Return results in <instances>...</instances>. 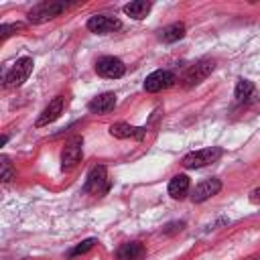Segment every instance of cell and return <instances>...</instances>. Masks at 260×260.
<instances>
[{
  "label": "cell",
  "instance_id": "6da1fadb",
  "mask_svg": "<svg viewBox=\"0 0 260 260\" xmlns=\"http://www.w3.org/2000/svg\"><path fill=\"white\" fill-rule=\"evenodd\" d=\"M32 59L30 57H20V59H16V63L4 73V87H18V85H22L26 79H28V75L32 73Z\"/></svg>",
  "mask_w": 260,
  "mask_h": 260
},
{
  "label": "cell",
  "instance_id": "7a4b0ae2",
  "mask_svg": "<svg viewBox=\"0 0 260 260\" xmlns=\"http://www.w3.org/2000/svg\"><path fill=\"white\" fill-rule=\"evenodd\" d=\"M219 156H221V148H217V146L201 148V150H193V152H189L187 156H183L181 165H183L185 169H201V167H205V165L217 160Z\"/></svg>",
  "mask_w": 260,
  "mask_h": 260
},
{
  "label": "cell",
  "instance_id": "3957f363",
  "mask_svg": "<svg viewBox=\"0 0 260 260\" xmlns=\"http://www.w3.org/2000/svg\"><path fill=\"white\" fill-rule=\"evenodd\" d=\"M63 10H65L63 2H41L28 10V20L35 24H41V22H47V20L59 16Z\"/></svg>",
  "mask_w": 260,
  "mask_h": 260
},
{
  "label": "cell",
  "instance_id": "277c9868",
  "mask_svg": "<svg viewBox=\"0 0 260 260\" xmlns=\"http://www.w3.org/2000/svg\"><path fill=\"white\" fill-rule=\"evenodd\" d=\"M110 189V181H108V173H106V167L98 165L89 171L87 179H85V185H83V191L85 193H93V195H104L108 193Z\"/></svg>",
  "mask_w": 260,
  "mask_h": 260
},
{
  "label": "cell",
  "instance_id": "5b68a950",
  "mask_svg": "<svg viewBox=\"0 0 260 260\" xmlns=\"http://www.w3.org/2000/svg\"><path fill=\"white\" fill-rule=\"evenodd\" d=\"M83 156V138L81 136H73L71 140H67L63 152H61V169L69 171L73 169Z\"/></svg>",
  "mask_w": 260,
  "mask_h": 260
},
{
  "label": "cell",
  "instance_id": "8992f818",
  "mask_svg": "<svg viewBox=\"0 0 260 260\" xmlns=\"http://www.w3.org/2000/svg\"><path fill=\"white\" fill-rule=\"evenodd\" d=\"M175 81H177V77H175L173 71L156 69V71H152V73L146 77V81H144V89L150 91V93H156V91H160V89H167V87L175 85Z\"/></svg>",
  "mask_w": 260,
  "mask_h": 260
},
{
  "label": "cell",
  "instance_id": "52a82bcc",
  "mask_svg": "<svg viewBox=\"0 0 260 260\" xmlns=\"http://www.w3.org/2000/svg\"><path fill=\"white\" fill-rule=\"evenodd\" d=\"M95 71H98V75H102V77L118 79V77L124 75L126 65H124L118 57H110V55H108V57L98 59V63H95Z\"/></svg>",
  "mask_w": 260,
  "mask_h": 260
},
{
  "label": "cell",
  "instance_id": "ba28073f",
  "mask_svg": "<svg viewBox=\"0 0 260 260\" xmlns=\"http://www.w3.org/2000/svg\"><path fill=\"white\" fill-rule=\"evenodd\" d=\"M213 67H215V61H213V59H201V61H197V63L191 65V67L187 69V73L183 75L185 85H195V83L203 81V79L213 71Z\"/></svg>",
  "mask_w": 260,
  "mask_h": 260
},
{
  "label": "cell",
  "instance_id": "9c48e42d",
  "mask_svg": "<svg viewBox=\"0 0 260 260\" xmlns=\"http://www.w3.org/2000/svg\"><path fill=\"white\" fill-rule=\"evenodd\" d=\"M87 28L95 35H108V32H114L118 28H122V22L114 16H106V14H95L87 20Z\"/></svg>",
  "mask_w": 260,
  "mask_h": 260
},
{
  "label": "cell",
  "instance_id": "30bf717a",
  "mask_svg": "<svg viewBox=\"0 0 260 260\" xmlns=\"http://www.w3.org/2000/svg\"><path fill=\"white\" fill-rule=\"evenodd\" d=\"M219 189H221V181H219V179H205V181H201L199 185H195V189H193V193H191V199H193L195 203H203V201H207L209 197L217 195Z\"/></svg>",
  "mask_w": 260,
  "mask_h": 260
},
{
  "label": "cell",
  "instance_id": "8fae6325",
  "mask_svg": "<svg viewBox=\"0 0 260 260\" xmlns=\"http://www.w3.org/2000/svg\"><path fill=\"white\" fill-rule=\"evenodd\" d=\"M63 106H65V98H63V95L53 98V100L49 102V106L43 110V114L39 116V120H37V128H43V126H47V124L55 122V120L61 116Z\"/></svg>",
  "mask_w": 260,
  "mask_h": 260
},
{
  "label": "cell",
  "instance_id": "7c38bea8",
  "mask_svg": "<svg viewBox=\"0 0 260 260\" xmlns=\"http://www.w3.org/2000/svg\"><path fill=\"white\" fill-rule=\"evenodd\" d=\"M110 134L116 138H134V140H142L146 136V128L140 126H132L126 122H116L110 126Z\"/></svg>",
  "mask_w": 260,
  "mask_h": 260
},
{
  "label": "cell",
  "instance_id": "4fadbf2b",
  "mask_svg": "<svg viewBox=\"0 0 260 260\" xmlns=\"http://www.w3.org/2000/svg\"><path fill=\"white\" fill-rule=\"evenodd\" d=\"M146 256V248L140 242H126L116 250V260H142Z\"/></svg>",
  "mask_w": 260,
  "mask_h": 260
},
{
  "label": "cell",
  "instance_id": "5bb4252c",
  "mask_svg": "<svg viewBox=\"0 0 260 260\" xmlns=\"http://www.w3.org/2000/svg\"><path fill=\"white\" fill-rule=\"evenodd\" d=\"M114 106H116V93L106 91V93L93 98L87 108H89V112H93V114H108L110 110H114Z\"/></svg>",
  "mask_w": 260,
  "mask_h": 260
},
{
  "label": "cell",
  "instance_id": "9a60e30c",
  "mask_svg": "<svg viewBox=\"0 0 260 260\" xmlns=\"http://www.w3.org/2000/svg\"><path fill=\"white\" fill-rule=\"evenodd\" d=\"M189 191V177L187 175H175L169 181V195L175 199H183Z\"/></svg>",
  "mask_w": 260,
  "mask_h": 260
},
{
  "label": "cell",
  "instance_id": "2e32d148",
  "mask_svg": "<svg viewBox=\"0 0 260 260\" xmlns=\"http://www.w3.org/2000/svg\"><path fill=\"white\" fill-rule=\"evenodd\" d=\"M150 8H152V4H150V2L134 0V2H130V4H126V6H124V12H126L128 16H132V18L140 20V18H144V16L150 12Z\"/></svg>",
  "mask_w": 260,
  "mask_h": 260
},
{
  "label": "cell",
  "instance_id": "e0dca14e",
  "mask_svg": "<svg viewBox=\"0 0 260 260\" xmlns=\"http://www.w3.org/2000/svg\"><path fill=\"white\" fill-rule=\"evenodd\" d=\"M183 37H185V24L183 22H173L160 30V41H165V43H175Z\"/></svg>",
  "mask_w": 260,
  "mask_h": 260
},
{
  "label": "cell",
  "instance_id": "ac0fdd59",
  "mask_svg": "<svg viewBox=\"0 0 260 260\" xmlns=\"http://www.w3.org/2000/svg\"><path fill=\"white\" fill-rule=\"evenodd\" d=\"M252 93H254V83L248 81V79H238L236 89H234V98L238 102H246V100L252 98Z\"/></svg>",
  "mask_w": 260,
  "mask_h": 260
},
{
  "label": "cell",
  "instance_id": "d6986e66",
  "mask_svg": "<svg viewBox=\"0 0 260 260\" xmlns=\"http://www.w3.org/2000/svg\"><path fill=\"white\" fill-rule=\"evenodd\" d=\"M95 246V238H87V240H83L81 244H77L71 252H69V256H79V254H85V252H89L91 248Z\"/></svg>",
  "mask_w": 260,
  "mask_h": 260
},
{
  "label": "cell",
  "instance_id": "ffe728a7",
  "mask_svg": "<svg viewBox=\"0 0 260 260\" xmlns=\"http://www.w3.org/2000/svg\"><path fill=\"white\" fill-rule=\"evenodd\" d=\"M0 165H2V181L8 183V181L12 179V165H10L8 156H2V158H0Z\"/></svg>",
  "mask_w": 260,
  "mask_h": 260
},
{
  "label": "cell",
  "instance_id": "44dd1931",
  "mask_svg": "<svg viewBox=\"0 0 260 260\" xmlns=\"http://www.w3.org/2000/svg\"><path fill=\"white\" fill-rule=\"evenodd\" d=\"M22 28H24V24H20V22H14V24H2L0 32H2V39H8L14 30H22Z\"/></svg>",
  "mask_w": 260,
  "mask_h": 260
},
{
  "label": "cell",
  "instance_id": "7402d4cb",
  "mask_svg": "<svg viewBox=\"0 0 260 260\" xmlns=\"http://www.w3.org/2000/svg\"><path fill=\"white\" fill-rule=\"evenodd\" d=\"M250 201H252V203H260V187L250 193Z\"/></svg>",
  "mask_w": 260,
  "mask_h": 260
},
{
  "label": "cell",
  "instance_id": "603a6c76",
  "mask_svg": "<svg viewBox=\"0 0 260 260\" xmlns=\"http://www.w3.org/2000/svg\"><path fill=\"white\" fill-rule=\"evenodd\" d=\"M256 260H260V258H256Z\"/></svg>",
  "mask_w": 260,
  "mask_h": 260
}]
</instances>
